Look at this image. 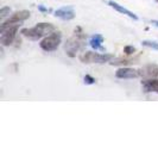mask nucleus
Returning a JSON list of instances; mask_svg holds the SVG:
<instances>
[{
	"instance_id": "18",
	"label": "nucleus",
	"mask_w": 158,
	"mask_h": 143,
	"mask_svg": "<svg viewBox=\"0 0 158 143\" xmlns=\"http://www.w3.org/2000/svg\"><path fill=\"white\" fill-rule=\"evenodd\" d=\"M38 10H40V11H42V12H48V11H49V10H48V8H45V7H43V6H38Z\"/></svg>"
},
{
	"instance_id": "2",
	"label": "nucleus",
	"mask_w": 158,
	"mask_h": 143,
	"mask_svg": "<svg viewBox=\"0 0 158 143\" xmlns=\"http://www.w3.org/2000/svg\"><path fill=\"white\" fill-rule=\"evenodd\" d=\"M86 44V35L82 31V29L77 26L74 30V35L64 44L65 54L69 57H75L80 50H82Z\"/></svg>"
},
{
	"instance_id": "8",
	"label": "nucleus",
	"mask_w": 158,
	"mask_h": 143,
	"mask_svg": "<svg viewBox=\"0 0 158 143\" xmlns=\"http://www.w3.org/2000/svg\"><path fill=\"white\" fill-rule=\"evenodd\" d=\"M54 16L62 19V20L68 22V20H73L76 15H75V10L73 6H63V7L56 10L54 12Z\"/></svg>"
},
{
	"instance_id": "4",
	"label": "nucleus",
	"mask_w": 158,
	"mask_h": 143,
	"mask_svg": "<svg viewBox=\"0 0 158 143\" xmlns=\"http://www.w3.org/2000/svg\"><path fill=\"white\" fill-rule=\"evenodd\" d=\"M114 56L112 54H99V53H94V51H86V53H82L80 55V61L82 63H106V62H110Z\"/></svg>"
},
{
	"instance_id": "10",
	"label": "nucleus",
	"mask_w": 158,
	"mask_h": 143,
	"mask_svg": "<svg viewBox=\"0 0 158 143\" xmlns=\"http://www.w3.org/2000/svg\"><path fill=\"white\" fill-rule=\"evenodd\" d=\"M107 5L111 6L112 8H114V10H115L117 12H119V13L125 15V16H127L128 18L133 19V20H138V16H137V15H135L133 12H131L130 10H127L126 7H124L123 5H120V4H118V2H115V1H113V0H108V1H107Z\"/></svg>"
},
{
	"instance_id": "7",
	"label": "nucleus",
	"mask_w": 158,
	"mask_h": 143,
	"mask_svg": "<svg viewBox=\"0 0 158 143\" xmlns=\"http://www.w3.org/2000/svg\"><path fill=\"white\" fill-rule=\"evenodd\" d=\"M139 71V78L143 79H153L158 76V64L156 63H149L143 66Z\"/></svg>"
},
{
	"instance_id": "11",
	"label": "nucleus",
	"mask_w": 158,
	"mask_h": 143,
	"mask_svg": "<svg viewBox=\"0 0 158 143\" xmlns=\"http://www.w3.org/2000/svg\"><path fill=\"white\" fill-rule=\"evenodd\" d=\"M142 89L145 93H158V79H144L142 81Z\"/></svg>"
},
{
	"instance_id": "13",
	"label": "nucleus",
	"mask_w": 158,
	"mask_h": 143,
	"mask_svg": "<svg viewBox=\"0 0 158 143\" xmlns=\"http://www.w3.org/2000/svg\"><path fill=\"white\" fill-rule=\"evenodd\" d=\"M133 61L132 60H128V58H123V57H118V58H112L110 61V64L112 66H127V64L132 63Z\"/></svg>"
},
{
	"instance_id": "17",
	"label": "nucleus",
	"mask_w": 158,
	"mask_h": 143,
	"mask_svg": "<svg viewBox=\"0 0 158 143\" xmlns=\"http://www.w3.org/2000/svg\"><path fill=\"white\" fill-rule=\"evenodd\" d=\"M83 80H85V84H86V85H94L95 81H96V80H95L93 76H90L89 74H86Z\"/></svg>"
},
{
	"instance_id": "16",
	"label": "nucleus",
	"mask_w": 158,
	"mask_h": 143,
	"mask_svg": "<svg viewBox=\"0 0 158 143\" xmlns=\"http://www.w3.org/2000/svg\"><path fill=\"white\" fill-rule=\"evenodd\" d=\"M135 51H137V49L133 46H125L124 47V53L126 55H133Z\"/></svg>"
},
{
	"instance_id": "20",
	"label": "nucleus",
	"mask_w": 158,
	"mask_h": 143,
	"mask_svg": "<svg viewBox=\"0 0 158 143\" xmlns=\"http://www.w3.org/2000/svg\"><path fill=\"white\" fill-rule=\"evenodd\" d=\"M156 2H158V0H156Z\"/></svg>"
},
{
	"instance_id": "14",
	"label": "nucleus",
	"mask_w": 158,
	"mask_h": 143,
	"mask_svg": "<svg viewBox=\"0 0 158 143\" xmlns=\"http://www.w3.org/2000/svg\"><path fill=\"white\" fill-rule=\"evenodd\" d=\"M142 46H144V47H146V48H150V49H152V50L158 51V42H156V41L144 40V41H142Z\"/></svg>"
},
{
	"instance_id": "9",
	"label": "nucleus",
	"mask_w": 158,
	"mask_h": 143,
	"mask_svg": "<svg viewBox=\"0 0 158 143\" xmlns=\"http://www.w3.org/2000/svg\"><path fill=\"white\" fill-rule=\"evenodd\" d=\"M115 76L118 79H135V78H139V71L135 68L121 67L115 72Z\"/></svg>"
},
{
	"instance_id": "15",
	"label": "nucleus",
	"mask_w": 158,
	"mask_h": 143,
	"mask_svg": "<svg viewBox=\"0 0 158 143\" xmlns=\"http://www.w3.org/2000/svg\"><path fill=\"white\" fill-rule=\"evenodd\" d=\"M10 13H11V7H8V6H2V7L0 8V18H1V19L8 17Z\"/></svg>"
},
{
	"instance_id": "12",
	"label": "nucleus",
	"mask_w": 158,
	"mask_h": 143,
	"mask_svg": "<svg viewBox=\"0 0 158 143\" xmlns=\"http://www.w3.org/2000/svg\"><path fill=\"white\" fill-rule=\"evenodd\" d=\"M103 43V37L102 35H100V33H95L93 35L92 37H90V40H89V46L93 48V49H101L102 50V44Z\"/></svg>"
},
{
	"instance_id": "6",
	"label": "nucleus",
	"mask_w": 158,
	"mask_h": 143,
	"mask_svg": "<svg viewBox=\"0 0 158 143\" xmlns=\"http://www.w3.org/2000/svg\"><path fill=\"white\" fill-rule=\"evenodd\" d=\"M19 29V25H13V26H10L5 30H1L0 31V44L2 47H8L13 43V41L16 40L17 32Z\"/></svg>"
},
{
	"instance_id": "1",
	"label": "nucleus",
	"mask_w": 158,
	"mask_h": 143,
	"mask_svg": "<svg viewBox=\"0 0 158 143\" xmlns=\"http://www.w3.org/2000/svg\"><path fill=\"white\" fill-rule=\"evenodd\" d=\"M56 31V26L51 23H38L32 28H24L22 29L20 33L27 40L38 41L48 35Z\"/></svg>"
},
{
	"instance_id": "19",
	"label": "nucleus",
	"mask_w": 158,
	"mask_h": 143,
	"mask_svg": "<svg viewBox=\"0 0 158 143\" xmlns=\"http://www.w3.org/2000/svg\"><path fill=\"white\" fill-rule=\"evenodd\" d=\"M151 24H152V25H155V26H157V28H158V20H156V19L151 20Z\"/></svg>"
},
{
	"instance_id": "3",
	"label": "nucleus",
	"mask_w": 158,
	"mask_h": 143,
	"mask_svg": "<svg viewBox=\"0 0 158 143\" xmlns=\"http://www.w3.org/2000/svg\"><path fill=\"white\" fill-rule=\"evenodd\" d=\"M61 42H62V33L60 31H54L40 41V47L42 50H44L47 53H51V51L57 50Z\"/></svg>"
},
{
	"instance_id": "5",
	"label": "nucleus",
	"mask_w": 158,
	"mask_h": 143,
	"mask_svg": "<svg viewBox=\"0 0 158 143\" xmlns=\"http://www.w3.org/2000/svg\"><path fill=\"white\" fill-rule=\"evenodd\" d=\"M30 15H31V13H30V11H27V10L17 11V12H15L8 19H6L4 23L1 24V26H0V31L7 29V28H10V26H13V25H19L20 23L25 22L26 19H29V18H30Z\"/></svg>"
}]
</instances>
